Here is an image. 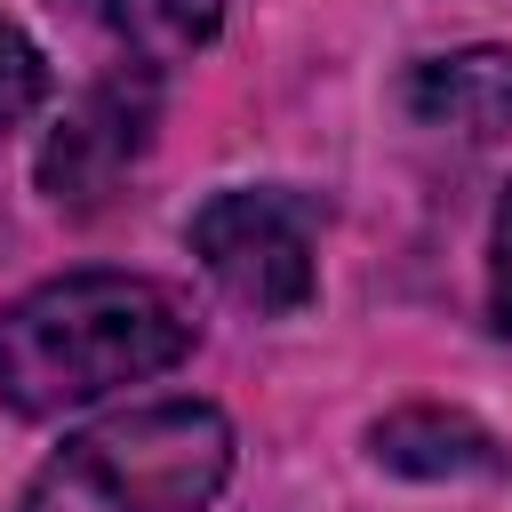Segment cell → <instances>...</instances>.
<instances>
[{"instance_id": "obj_6", "label": "cell", "mask_w": 512, "mask_h": 512, "mask_svg": "<svg viewBox=\"0 0 512 512\" xmlns=\"http://www.w3.org/2000/svg\"><path fill=\"white\" fill-rule=\"evenodd\" d=\"M400 104L416 128H456V136H512V48H456L424 56L400 80Z\"/></svg>"}, {"instance_id": "obj_4", "label": "cell", "mask_w": 512, "mask_h": 512, "mask_svg": "<svg viewBox=\"0 0 512 512\" xmlns=\"http://www.w3.org/2000/svg\"><path fill=\"white\" fill-rule=\"evenodd\" d=\"M152 128H160V64L120 56V64H112L104 80H88L80 104L48 128L32 176H40V192H48L56 208L88 216V208H104V200L128 184V168L152 152Z\"/></svg>"}, {"instance_id": "obj_2", "label": "cell", "mask_w": 512, "mask_h": 512, "mask_svg": "<svg viewBox=\"0 0 512 512\" xmlns=\"http://www.w3.org/2000/svg\"><path fill=\"white\" fill-rule=\"evenodd\" d=\"M232 480V416L216 400H144L80 424L16 512H208Z\"/></svg>"}, {"instance_id": "obj_1", "label": "cell", "mask_w": 512, "mask_h": 512, "mask_svg": "<svg viewBox=\"0 0 512 512\" xmlns=\"http://www.w3.org/2000/svg\"><path fill=\"white\" fill-rule=\"evenodd\" d=\"M192 344H200V320L168 280L56 272L0 304V408L48 424L184 368Z\"/></svg>"}, {"instance_id": "obj_7", "label": "cell", "mask_w": 512, "mask_h": 512, "mask_svg": "<svg viewBox=\"0 0 512 512\" xmlns=\"http://www.w3.org/2000/svg\"><path fill=\"white\" fill-rule=\"evenodd\" d=\"M224 0H104V24L128 40V56L160 64V56H184L216 32Z\"/></svg>"}, {"instance_id": "obj_9", "label": "cell", "mask_w": 512, "mask_h": 512, "mask_svg": "<svg viewBox=\"0 0 512 512\" xmlns=\"http://www.w3.org/2000/svg\"><path fill=\"white\" fill-rule=\"evenodd\" d=\"M488 312H496V328L512 336V184H504L496 224H488Z\"/></svg>"}, {"instance_id": "obj_8", "label": "cell", "mask_w": 512, "mask_h": 512, "mask_svg": "<svg viewBox=\"0 0 512 512\" xmlns=\"http://www.w3.org/2000/svg\"><path fill=\"white\" fill-rule=\"evenodd\" d=\"M40 104H48V56H40V40L0 8V136L24 128Z\"/></svg>"}, {"instance_id": "obj_3", "label": "cell", "mask_w": 512, "mask_h": 512, "mask_svg": "<svg viewBox=\"0 0 512 512\" xmlns=\"http://www.w3.org/2000/svg\"><path fill=\"white\" fill-rule=\"evenodd\" d=\"M184 248L216 280V296L256 312V320H288V312H304L320 296L312 200H296L280 184H224V192H208L184 216Z\"/></svg>"}, {"instance_id": "obj_5", "label": "cell", "mask_w": 512, "mask_h": 512, "mask_svg": "<svg viewBox=\"0 0 512 512\" xmlns=\"http://www.w3.org/2000/svg\"><path fill=\"white\" fill-rule=\"evenodd\" d=\"M368 456L400 480H504L512 472V448L464 416V408H440V400H416V408H392L368 424Z\"/></svg>"}]
</instances>
